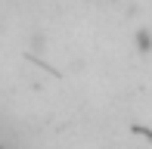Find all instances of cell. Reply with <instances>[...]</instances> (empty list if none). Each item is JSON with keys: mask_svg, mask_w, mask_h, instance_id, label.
<instances>
[{"mask_svg": "<svg viewBox=\"0 0 152 149\" xmlns=\"http://www.w3.org/2000/svg\"><path fill=\"white\" fill-rule=\"evenodd\" d=\"M140 47H143V53L149 50V31H140Z\"/></svg>", "mask_w": 152, "mask_h": 149, "instance_id": "6da1fadb", "label": "cell"}]
</instances>
